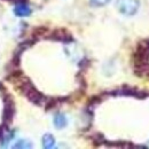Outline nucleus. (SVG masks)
Listing matches in <instances>:
<instances>
[{
	"label": "nucleus",
	"mask_w": 149,
	"mask_h": 149,
	"mask_svg": "<svg viewBox=\"0 0 149 149\" xmlns=\"http://www.w3.org/2000/svg\"><path fill=\"white\" fill-rule=\"evenodd\" d=\"M21 87H22V92L24 93V95L32 103H35V104H41L44 102V100H45L44 95L41 93H39L29 80H25Z\"/></svg>",
	"instance_id": "1"
},
{
	"label": "nucleus",
	"mask_w": 149,
	"mask_h": 149,
	"mask_svg": "<svg viewBox=\"0 0 149 149\" xmlns=\"http://www.w3.org/2000/svg\"><path fill=\"white\" fill-rule=\"evenodd\" d=\"M54 145H55V139H54V136L52 134L47 133V134H45L42 136V146H44V148H53Z\"/></svg>",
	"instance_id": "6"
},
{
	"label": "nucleus",
	"mask_w": 149,
	"mask_h": 149,
	"mask_svg": "<svg viewBox=\"0 0 149 149\" xmlns=\"http://www.w3.org/2000/svg\"><path fill=\"white\" fill-rule=\"evenodd\" d=\"M110 0H91V5L94 7H101L104 6L106 3H108Z\"/></svg>",
	"instance_id": "9"
},
{
	"label": "nucleus",
	"mask_w": 149,
	"mask_h": 149,
	"mask_svg": "<svg viewBox=\"0 0 149 149\" xmlns=\"http://www.w3.org/2000/svg\"><path fill=\"white\" fill-rule=\"evenodd\" d=\"M49 39L52 40H55V41H61V42H71L74 39H72V36L70 35V32H68L67 30L64 29H57L55 31H53L49 36Z\"/></svg>",
	"instance_id": "3"
},
{
	"label": "nucleus",
	"mask_w": 149,
	"mask_h": 149,
	"mask_svg": "<svg viewBox=\"0 0 149 149\" xmlns=\"http://www.w3.org/2000/svg\"><path fill=\"white\" fill-rule=\"evenodd\" d=\"M13 148H32V143L29 140H19L13 145Z\"/></svg>",
	"instance_id": "8"
},
{
	"label": "nucleus",
	"mask_w": 149,
	"mask_h": 149,
	"mask_svg": "<svg viewBox=\"0 0 149 149\" xmlns=\"http://www.w3.org/2000/svg\"><path fill=\"white\" fill-rule=\"evenodd\" d=\"M146 45H147V47H148V49H149V41H147V44H146Z\"/></svg>",
	"instance_id": "10"
},
{
	"label": "nucleus",
	"mask_w": 149,
	"mask_h": 149,
	"mask_svg": "<svg viewBox=\"0 0 149 149\" xmlns=\"http://www.w3.org/2000/svg\"><path fill=\"white\" fill-rule=\"evenodd\" d=\"M14 13L16 16L19 17H24V16H29L31 13V9L23 2H17L16 6L14 7Z\"/></svg>",
	"instance_id": "5"
},
{
	"label": "nucleus",
	"mask_w": 149,
	"mask_h": 149,
	"mask_svg": "<svg viewBox=\"0 0 149 149\" xmlns=\"http://www.w3.org/2000/svg\"><path fill=\"white\" fill-rule=\"evenodd\" d=\"M54 125L56 129H63L67 125V118L63 113H57L54 117Z\"/></svg>",
	"instance_id": "7"
},
{
	"label": "nucleus",
	"mask_w": 149,
	"mask_h": 149,
	"mask_svg": "<svg viewBox=\"0 0 149 149\" xmlns=\"http://www.w3.org/2000/svg\"><path fill=\"white\" fill-rule=\"evenodd\" d=\"M117 8L124 15H134L139 8V0H117Z\"/></svg>",
	"instance_id": "2"
},
{
	"label": "nucleus",
	"mask_w": 149,
	"mask_h": 149,
	"mask_svg": "<svg viewBox=\"0 0 149 149\" xmlns=\"http://www.w3.org/2000/svg\"><path fill=\"white\" fill-rule=\"evenodd\" d=\"M14 116V104L12 100H6L5 101V109H3V122L5 124H9L13 120Z\"/></svg>",
	"instance_id": "4"
}]
</instances>
